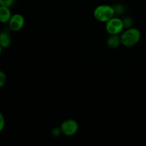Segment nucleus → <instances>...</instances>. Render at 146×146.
Here are the masks:
<instances>
[{"mask_svg": "<svg viewBox=\"0 0 146 146\" xmlns=\"http://www.w3.org/2000/svg\"><path fill=\"white\" fill-rule=\"evenodd\" d=\"M121 45L127 48L133 47L138 44L141 38V32L135 27L125 29L120 34Z\"/></svg>", "mask_w": 146, "mask_h": 146, "instance_id": "nucleus-1", "label": "nucleus"}, {"mask_svg": "<svg viewBox=\"0 0 146 146\" xmlns=\"http://www.w3.org/2000/svg\"><path fill=\"white\" fill-rule=\"evenodd\" d=\"M115 16L113 6L101 4L94 9V17L99 22L106 23Z\"/></svg>", "mask_w": 146, "mask_h": 146, "instance_id": "nucleus-2", "label": "nucleus"}, {"mask_svg": "<svg viewBox=\"0 0 146 146\" xmlns=\"http://www.w3.org/2000/svg\"><path fill=\"white\" fill-rule=\"evenodd\" d=\"M105 24L106 31L109 35H120L125 29L122 19L115 16Z\"/></svg>", "mask_w": 146, "mask_h": 146, "instance_id": "nucleus-3", "label": "nucleus"}, {"mask_svg": "<svg viewBox=\"0 0 146 146\" xmlns=\"http://www.w3.org/2000/svg\"><path fill=\"white\" fill-rule=\"evenodd\" d=\"M60 128H61L62 134H64L65 136L71 137L78 133L79 125L76 121L68 118L63 121Z\"/></svg>", "mask_w": 146, "mask_h": 146, "instance_id": "nucleus-4", "label": "nucleus"}, {"mask_svg": "<svg viewBox=\"0 0 146 146\" xmlns=\"http://www.w3.org/2000/svg\"><path fill=\"white\" fill-rule=\"evenodd\" d=\"M25 24V19L21 14H14L11 15L8 22L9 28L12 31H19L24 27Z\"/></svg>", "mask_w": 146, "mask_h": 146, "instance_id": "nucleus-5", "label": "nucleus"}, {"mask_svg": "<svg viewBox=\"0 0 146 146\" xmlns=\"http://www.w3.org/2000/svg\"><path fill=\"white\" fill-rule=\"evenodd\" d=\"M11 44V36L7 31H0V46L3 48L9 47Z\"/></svg>", "mask_w": 146, "mask_h": 146, "instance_id": "nucleus-6", "label": "nucleus"}, {"mask_svg": "<svg viewBox=\"0 0 146 146\" xmlns=\"http://www.w3.org/2000/svg\"><path fill=\"white\" fill-rule=\"evenodd\" d=\"M11 15L12 14L10 8L4 6H0V23L8 24Z\"/></svg>", "mask_w": 146, "mask_h": 146, "instance_id": "nucleus-7", "label": "nucleus"}, {"mask_svg": "<svg viewBox=\"0 0 146 146\" xmlns=\"http://www.w3.org/2000/svg\"><path fill=\"white\" fill-rule=\"evenodd\" d=\"M107 46L111 49H115L121 45V36L120 35H110L106 41Z\"/></svg>", "mask_w": 146, "mask_h": 146, "instance_id": "nucleus-8", "label": "nucleus"}, {"mask_svg": "<svg viewBox=\"0 0 146 146\" xmlns=\"http://www.w3.org/2000/svg\"><path fill=\"white\" fill-rule=\"evenodd\" d=\"M123 21L125 29H128L133 27V19L131 18V17H125L124 19H123Z\"/></svg>", "mask_w": 146, "mask_h": 146, "instance_id": "nucleus-9", "label": "nucleus"}, {"mask_svg": "<svg viewBox=\"0 0 146 146\" xmlns=\"http://www.w3.org/2000/svg\"><path fill=\"white\" fill-rule=\"evenodd\" d=\"M113 7L114 9H115V14H123L125 11V7L121 4H116V5L113 6Z\"/></svg>", "mask_w": 146, "mask_h": 146, "instance_id": "nucleus-10", "label": "nucleus"}, {"mask_svg": "<svg viewBox=\"0 0 146 146\" xmlns=\"http://www.w3.org/2000/svg\"><path fill=\"white\" fill-rule=\"evenodd\" d=\"M7 83V75L3 71L0 70V88H2Z\"/></svg>", "mask_w": 146, "mask_h": 146, "instance_id": "nucleus-11", "label": "nucleus"}, {"mask_svg": "<svg viewBox=\"0 0 146 146\" xmlns=\"http://www.w3.org/2000/svg\"><path fill=\"white\" fill-rule=\"evenodd\" d=\"M5 124H6L5 118H4V115H3L2 113L0 111V133L2 132L3 130L4 129Z\"/></svg>", "mask_w": 146, "mask_h": 146, "instance_id": "nucleus-12", "label": "nucleus"}, {"mask_svg": "<svg viewBox=\"0 0 146 146\" xmlns=\"http://www.w3.org/2000/svg\"><path fill=\"white\" fill-rule=\"evenodd\" d=\"M14 1H15V0H1V6H4V7H7L10 8V7H11L14 5Z\"/></svg>", "mask_w": 146, "mask_h": 146, "instance_id": "nucleus-13", "label": "nucleus"}, {"mask_svg": "<svg viewBox=\"0 0 146 146\" xmlns=\"http://www.w3.org/2000/svg\"><path fill=\"white\" fill-rule=\"evenodd\" d=\"M61 133H61V128H53L52 131H51V134H52L53 136L54 137L59 136Z\"/></svg>", "mask_w": 146, "mask_h": 146, "instance_id": "nucleus-14", "label": "nucleus"}, {"mask_svg": "<svg viewBox=\"0 0 146 146\" xmlns=\"http://www.w3.org/2000/svg\"><path fill=\"white\" fill-rule=\"evenodd\" d=\"M3 49H4V48H3L2 47H1V46H0V55H1V53H2V51H3Z\"/></svg>", "mask_w": 146, "mask_h": 146, "instance_id": "nucleus-15", "label": "nucleus"}, {"mask_svg": "<svg viewBox=\"0 0 146 146\" xmlns=\"http://www.w3.org/2000/svg\"><path fill=\"white\" fill-rule=\"evenodd\" d=\"M0 6H1V0H0Z\"/></svg>", "mask_w": 146, "mask_h": 146, "instance_id": "nucleus-16", "label": "nucleus"}, {"mask_svg": "<svg viewBox=\"0 0 146 146\" xmlns=\"http://www.w3.org/2000/svg\"><path fill=\"white\" fill-rule=\"evenodd\" d=\"M145 38H146V35H145Z\"/></svg>", "mask_w": 146, "mask_h": 146, "instance_id": "nucleus-17", "label": "nucleus"}, {"mask_svg": "<svg viewBox=\"0 0 146 146\" xmlns=\"http://www.w3.org/2000/svg\"><path fill=\"white\" fill-rule=\"evenodd\" d=\"M0 146H1V145H0Z\"/></svg>", "mask_w": 146, "mask_h": 146, "instance_id": "nucleus-18", "label": "nucleus"}]
</instances>
